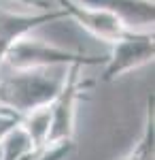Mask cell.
Instances as JSON below:
<instances>
[{"instance_id":"obj_1","label":"cell","mask_w":155,"mask_h":160,"mask_svg":"<svg viewBox=\"0 0 155 160\" xmlns=\"http://www.w3.org/2000/svg\"><path fill=\"white\" fill-rule=\"evenodd\" d=\"M66 68L11 71L0 77V109L24 118L36 109L51 105L64 81Z\"/></svg>"},{"instance_id":"obj_2","label":"cell","mask_w":155,"mask_h":160,"mask_svg":"<svg viewBox=\"0 0 155 160\" xmlns=\"http://www.w3.org/2000/svg\"><path fill=\"white\" fill-rule=\"evenodd\" d=\"M106 58L89 56L85 51L66 49L49 41L28 34L17 41L4 56V64L11 71H40V68H68V66H98Z\"/></svg>"},{"instance_id":"obj_3","label":"cell","mask_w":155,"mask_h":160,"mask_svg":"<svg viewBox=\"0 0 155 160\" xmlns=\"http://www.w3.org/2000/svg\"><path fill=\"white\" fill-rule=\"evenodd\" d=\"M94 81L83 77V66H68L64 73V81L58 96L49 105V135L47 143L74 141V126H77V107L83 98V92L92 88Z\"/></svg>"},{"instance_id":"obj_4","label":"cell","mask_w":155,"mask_h":160,"mask_svg":"<svg viewBox=\"0 0 155 160\" xmlns=\"http://www.w3.org/2000/svg\"><path fill=\"white\" fill-rule=\"evenodd\" d=\"M153 32H132L110 45V53L104 62L102 81H115L121 75L151 64L155 56Z\"/></svg>"},{"instance_id":"obj_5","label":"cell","mask_w":155,"mask_h":160,"mask_svg":"<svg viewBox=\"0 0 155 160\" xmlns=\"http://www.w3.org/2000/svg\"><path fill=\"white\" fill-rule=\"evenodd\" d=\"M58 2H60L58 9L64 11L66 19H72L83 30H87L92 37L100 38V41H104L108 45H113V43H117L123 37L134 32V30H130L121 22L117 15L104 11V9L87 7V4H81L77 0H58Z\"/></svg>"},{"instance_id":"obj_6","label":"cell","mask_w":155,"mask_h":160,"mask_svg":"<svg viewBox=\"0 0 155 160\" xmlns=\"http://www.w3.org/2000/svg\"><path fill=\"white\" fill-rule=\"evenodd\" d=\"M58 19H66L62 9H45V11L34 13H15L9 9H0V71H2L7 51L17 41L32 34L45 24L58 22Z\"/></svg>"},{"instance_id":"obj_7","label":"cell","mask_w":155,"mask_h":160,"mask_svg":"<svg viewBox=\"0 0 155 160\" xmlns=\"http://www.w3.org/2000/svg\"><path fill=\"white\" fill-rule=\"evenodd\" d=\"M87 7L104 9L117 15L134 32H153L155 2L153 0H77Z\"/></svg>"},{"instance_id":"obj_8","label":"cell","mask_w":155,"mask_h":160,"mask_svg":"<svg viewBox=\"0 0 155 160\" xmlns=\"http://www.w3.org/2000/svg\"><path fill=\"white\" fill-rule=\"evenodd\" d=\"M36 152L38 149L34 148L28 132L21 128V124H17L0 143V160H28Z\"/></svg>"},{"instance_id":"obj_9","label":"cell","mask_w":155,"mask_h":160,"mask_svg":"<svg viewBox=\"0 0 155 160\" xmlns=\"http://www.w3.org/2000/svg\"><path fill=\"white\" fill-rule=\"evenodd\" d=\"M74 152V141H62V143H51L36 152L34 160H66Z\"/></svg>"},{"instance_id":"obj_10","label":"cell","mask_w":155,"mask_h":160,"mask_svg":"<svg viewBox=\"0 0 155 160\" xmlns=\"http://www.w3.org/2000/svg\"><path fill=\"white\" fill-rule=\"evenodd\" d=\"M17 124H19V118H17V115H13V113H9V111L0 109V143L4 141V137L9 135Z\"/></svg>"},{"instance_id":"obj_11","label":"cell","mask_w":155,"mask_h":160,"mask_svg":"<svg viewBox=\"0 0 155 160\" xmlns=\"http://www.w3.org/2000/svg\"><path fill=\"white\" fill-rule=\"evenodd\" d=\"M13 2H19L24 7H34L36 11H45V9H51L49 0H13Z\"/></svg>"},{"instance_id":"obj_12","label":"cell","mask_w":155,"mask_h":160,"mask_svg":"<svg viewBox=\"0 0 155 160\" xmlns=\"http://www.w3.org/2000/svg\"><path fill=\"white\" fill-rule=\"evenodd\" d=\"M117 160H138V158H134V156H130V154H125V156H121V158Z\"/></svg>"}]
</instances>
